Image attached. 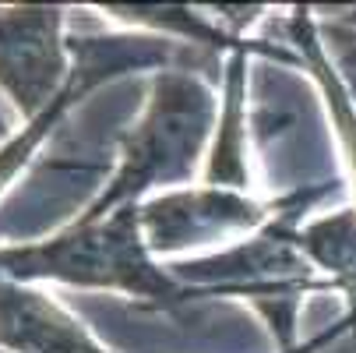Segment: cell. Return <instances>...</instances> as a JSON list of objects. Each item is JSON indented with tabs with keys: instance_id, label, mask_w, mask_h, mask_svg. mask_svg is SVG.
I'll use <instances>...</instances> for the list:
<instances>
[{
	"instance_id": "5bb4252c",
	"label": "cell",
	"mask_w": 356,
	"mask_h": 353,
	"mask_svg": "<svg viewBox=\"0 0 356 353\" xmlns=\"http://www.w3.org/2000/svg\"><path fill=\"white\" fill-rule=\"evenodd\" d=\"M0 353H11V350H4V346H0Z\"/></svg>"
},
{
	"instance_id": "7a4b0ae2",
	"label": "cell",
	"mask_w": 356,
	"mask_h": 353,
	"mask_svg": "<svg viewBox=\"0 0 356 353\" xmlns=\"http://www.w3.org/2000/svg\"><path fill=\"white\" fill-rule=\"evenodd\" d=\"M216 124V95L194 68H166L152 78L141 120L124 134L120 170L81 219H103L124 205H138L148 187L187 184L205 138Z\"/></svg>"
},
{
	"instance_id": "4fadbf2b",
	"label": "cell",
	"mask_w": 356,
	"mask_h": 353,
	"mask_svg": "<svg viewBox=\"0 0 356 353\" xmlns=\"http://www.w3.org/2000/svg\"><path fill=\"white\" fill-rule=\"evenodd\" d=\"M335 22H342V25H349V29H356V8H353V11H346V15H339Z\"/></svg>"
},
{
	"instance_id": "8fae6325",
	"label": "cell",
	"mask_w": 356,
	"mask_h": 353,
	"mask_svg": "<svg viewBox=\"0 0 356 353\" xmlns=\"http://www.w3.org/2000/svg\"><path fill=\"white\" fill-rule=\"evenodd\" d=\"M318 36H321L328 57L335 64L339 81L346 85L349 99L356 103V29H349V25H342V22L332 18L328 25H318Z\"/></svg>"
},
{
	"instance_id": "7c38bea8",
	"label": "cell",
	"mask_w": 356,
	"mask_h": 353,
	"mask_svg": "<svg viewBox=\"0 0 356 353\" xmlns=\"http://www.w3.org/2000/svg\"><path fill=\"white\" fill-rule=\"evenodd\" d=\"M339 332H342V325H335L332 332H325V336H318V339H311L307 346H296V350H286V353H314V350H321L325 343H332V339H335Z\"/></svg>"
},
{
	"instance_id": "9c48e42d",
	"label": "cell",
	"mask_w": 356,
	"mask_h": 353,
	"mask_svg": "<svg viewBox=\"0 0 356 353\" xmlns=\"http://www.w3.org/2000/svg\"><path fill=\"white\" fill-rule=\"evenodd\" d=\"M243 49H233L229 74H226V110L219 113V141L212 148V163L205 173L209 187H240L247 180L243 170Z\"/></svg>"
},
{
	"instance_id": "5b68a950",
	"label": "cell",
	"mask_w": 356,
	"mask_h": 353,
	"mask_svg": "<svg viewBox=\"0 0 356 353\" xmlns=\"http://www.w3.org/2000/svg\"><path fill=\"white\" fill-rule=\"evenodd\" d=\"M272 205L243 198L229 187H205V191H180L163 194L141 205V230L152 255L180 251L187 244H201L209 237H222L229 230H250L265 219H272Z\"/></svg>"
},
{
	"instance_id": "ba28073f",
	"label": "cell",
	"mask_w": 356,
	"mask_h": 353,
	"mask_svg": "<svg viewBox=\"0 0 356 353\" xmlns=\"http://www.w3.org/2000/svg\"><path fill=\"white\" fill-rule=\"evenodd\" d=\"M296 247L303 258L332 276L335 290L349 293V325L356 332V212L339 209L296 230Z\"/></svg>"
},
{
	"instance_id": "30bf717a",
	"label": "cell",
	"mask_w": 356,
	"mask_h": 353,
	"mask_svg": "<svg viewBox=\"0 0 356 353\" xmlns=\"http://www.w3.org/2000/svg\"><path fill=\"white\" fill-rule=\"evenodd\" d=\"M113 15H120L124 22H138V25H159V29H177L184 39L201 42V46H226L233 42L229 32L216 29L205 15H197L191 8H110Z\"/></svg>"
},
{
	"instance_id": "8992f818",
	"label": "cell",
	"mask_w": 356,
	"mask_h": 353,
	"mask_svg": "<svg viewBox=\"0 0 356 353\" xmlns=\"http://www.w3.org/2000/svg\"><path fill=\"white\" fill-rule=\"evenodd\" d=\"M0 346L11 353H110L54 297L0 276Z\"/></svg>"
},
{
	"instance_id": "52a82bcc",
	"label": "cell",
	"mask_w": 356,
	"mask_h": 353,
	"mask_svg": "<svg viewBox=\"0 0 356 353\" xmlns=\"http://www.w3.org/2000/svg\"><path fill=\"white\" fill-rule=\"evenodd\" d=\"M286 25H289V42L296 46L300 68H307L314 74V81L321 85V92H325V107L332 113V124H335L339 141H342V152H346V159L353 166V177H356V103L349 99L346 85L335 74V64H332L328 49L318 36V25H314L311 11H303V8L293 11V18Z\"/></svg>"
},
{
	"instance_id": "277c9868",
	"label": "cell",
	"mask_w": 356,
	"mask_h": 353,
	"mask_svg": "<svg viewBox=\"0 0 356 353\" xmlns=\"http://www.w3.org/2000/svg\"><path fill=\"white\" fill-rule=\"evenodd\" d=\"M64 8H0V88L32 124L71 81Z\"/></svg>"
},
{
	"instance_id": "6da1fadb",
	"label": "cell",
	"mask_w": 356,
	"mask_h": 353,
	"mask_svg": "<svg viewBox=\"0 0 356 353\" xmlns=\"http://www.w3.org/2000/svg\"><path fill=\"white\" fill-rule=\"evenodd\" d=\"M0 276L11 283H71L85 290H120L152 308H184L191 300L219 297L187 286L170 269L152 262L141 230V205H124L103 219H78L57 237L0 247Z\"/></svg>"
},
{
	"instance_id": "3957f363",
	"label": "cell",
	"mask_w": 356,
	"mask_h": 353,
	"mask_svg": "<svg viewBox=\"0 0 356 353\" xmlns=\"http://www.w3.org/2000/svg\"><path fill=\"white\" fill-rule=\"evenodd\" d=\"M71 54H74V68H71V81L64 88V95L49 107L39 120H32L29 127H22V134L15 141H8L0 148V187L8 184V177L32 156V148L49 134L64 110L81 99L85 92H92L95 85H103L124 71H134V68H194L197 61H212L209 54H194L191 46H180V42H170V39H156V36H145V39H127V36H103V39H74L71 42Z\"/></svg>"
}]
</instances>
